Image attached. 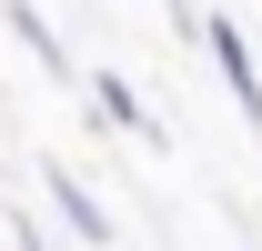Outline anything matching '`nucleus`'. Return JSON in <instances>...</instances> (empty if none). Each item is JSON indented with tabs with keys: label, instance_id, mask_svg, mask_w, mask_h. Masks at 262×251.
Returning <instances> with one entry per match:
<instances>
[{
	"label": "nucleus",
	"instance_id": "20e7f679",
	"mask_svg": "<svg viewBox=\"0 0 262 251\" xmlns=\"http://www.w3.org/2000/svg\"><path fill=\"white\" fill-rule=\"evenodd\" d=\"M0 20L20 31V51H31V61H51V70H71V51H61V40H51V20H40L31 0H0Z\"/></svg>",
	"mask_w": 262,
	"mask_h": 251
},
{
	"label": "nucleus",
	"instance_id": "7ed1b4c3",
	"mask_svg": "<svg viewBox=\"0 0 262 251\" xmlns=\"http://www.w3.org/2000/svg\"><path fill=\"white\" fill-rule=\"evenodd\" d=\"M51 201H61V221L81 231V241H111V211H101V201H91L81 181H71V171H51Z\"/></svg>",
	"mask_w": 262,
	"mask_h": 251
},
{
	"label": "nucleus",
	"instance_id": "39448f33",
	"mask_svg": "<svg viewBox=\"0 0 262 251\" xmlns=\"http://www.w3.org/2000/svg\"><path fill=\"white\" fill-rule=\"evenodd\" d=\"M10 241H20V251H51V231H40V221H10Z\"/></svg>",
	"mask_w": 262,
	"mask_h": 251
},
{
	"label": "nucleus",
	"instance_id": "f257e3e1",
	"mask_svg": "<svg viewBox=\"0 0 262 251\" xmlns=\"http://www.w3.org/2000/svg\"><path fill=\"white\" fill-rule=\"evenodd\" d=\"M202 40H212V70H222V91L242 101V121H262V70H252V40L232 31L222 10H212V20H202Z\"/></svg>",
	"mask_w": 262,
	"mask_h": 251
},
{
	"label": "nucleus",
	"instance_id": "423d86ee",
	"mask_svg": "<svg viewBox=\"0 0 262 251\" xmlns=\"http://www.w3.org/2000/svg\"><path fill=\"white\" fill-rule=\"evenodd\" d=\"M171 10H182V0H171Z\"/></svg>",
	"mask_w": 262,
	"mask_h": 251
},
{
	"label": "nucleus",
	"instance_id": "f03ea898",
	"mask_svg": "<svg viewBox=\"0 0 262 251\" xmlns=\"http://www.w3.org/2000/svg\"><path fill=\"white\" fill-rule=\"evenodd\" d=\"M91 101H101V121H111V131H131V141H162V121L141 111V91H131L121 70H91Z\"/></svg>",
	"mask_w": 262,
	"mask_h": 251
}]
</instances>
